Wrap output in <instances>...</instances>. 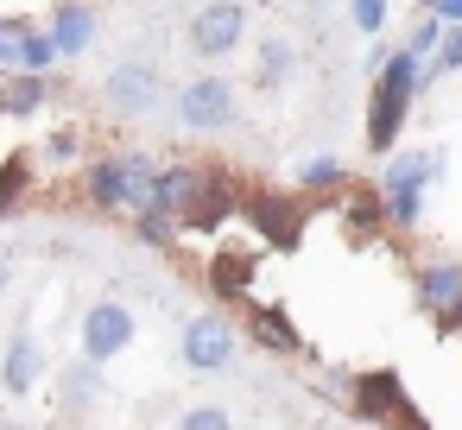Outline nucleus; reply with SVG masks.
Listing matches in <instances>:
<instances>
[{"label": "nucleus", "mask_w": 462, "mask_h": 430, "mask_svg": "<svg viewBox=\"0 0 462 430\" xmlns=\"http://www.w3.org/2000/svg\"><path fill=\"white\" fill-rule=\"evenodd\" d=\"M178 430H235V424H228V411H222V405H197V411H184V424H178Z\"/></svg>", "instance_id": "obj_29"}, {"label": "nucleus", "mask_w": 462, "mask_h": 430, "mask_svg": "<svg viewBox=\"0 0 462 430\" xmlns=\"http://www.w3.org/2000/svg\"><path fill=\"white\" fill-rule=\"evenodd\" d=\"M209 291H216V297H254V260H247L241 247L216 253V260H209Z\"/></svg>", "instance_id": "obj_17"}, {"label": "nucleus", "mask_w": 462, "mask_h": 430, "mask_svg": "<svg viewBox=\"0 0 462 430\" xmlns=\"http://www.w3.org/2000/svg\"><path fill=\"white\" fill-rule=\"evenodd\" d=\"M424 96V58H411L405 45L380 58V77H374V96H367V146L374 152H393L399 133H405V114L411 102Z\"/></svg>", "instance_id": "obj_1"}, {"label": "nucleus", "mask_w": 462, "mask_h": 430, "mask_svg": "<svg viewBox=\"0 0 462 430\" xmlns=\"http://www.w3.org/2000/svg\"><path fill=\"white\" fill-rule=\"evenodd\" d=\"M39 380H45V348H39L32 329H20L7 342V354H0V386H7L14 398H26V392H39Z\"/></svg>", "instance_id": "obj_12"}, {"label": "nucleus", "mask_w": 462, "mask_h": 430, "mask_svg": "<svg viewBox=\"0 0 462 430\" xmlns=\"http://www.w3.org/2000/svg\"><path fill=\"white\" fill-rule=\"evenodd\" d=\"M203 184H209V171H197V165H165L159 178H152V209H165V215H190V203L203 197Z\"/></svg>", "instance_id": "obj_13"}, {"label": "nucleus", "mask_w": 462, "mask_h": 430, "mask_svg": "<svg viewBox=\"0 0 462 430\" xmlns=\"http://www.w3.org/2000/svg\"><path fill=\"white\" fill-rule=\"evenodd\" d=\"M348 405H355V417H361V424H386V417L405 405V380H399L393 367L355 373V392H348Z\"/></svg>", "instance_id": "obj_9"}, {"label": "nucleus", "mask_w": 462, "mask_h": 430, "mask_svg": "<svg viewBox=\"0 0 462 430\" xmlns=\"http://www.w3.org/2000/svg\"><path fill=\"white\" fill-rule=\"evenodd\" d=\"M235 209H241V197H235V184L209 171V184H203V197L190 203V215H184L178 228H184V234H216V228H222V222H228Z\"/></svg>", "instance_id": "obj_14"}, {"label": "nucleus", "mask_w": 462, "mask_h": 430, "mask_svg": "<svg viewBox=\"0 0 462 430\" xmlns=\"http://www.w3.org/2000/svg\"><path fill=\"white\" fill-rule=\"evenodd\" d=\"M152 178H159V165L146 152H115V159H96L83 171V190L102 215H140L152 203Z\"/></svg>", "instance_id": "obj_2"}, {"label": "nucleus", "mask_w": 462, "mask_h": 430, "mask_svg": "<svg viewBox=\"0 0 462 430\" xmlns=\"http://www.w3.org/2000/svg\"><path fill=\"white\" fill-rule=\"evenodd\" d=\"M241 222H247L260 241H273V247H298V234H304V197L254 190V197H241Z\"/></svg>", "instance_id": "obj_5"}, {"label": "nucleus", "mask_w": 462, "mask_h": 430, "mask_svg": "<svg viewBox=\"0 0 462 430\" xmlns=\"http://www.w3.org/2000/svg\"><path fill=\"white\" fill-rule=\"evenodd\" d=\"M14 64H20V70H32V77H51V64H58V39H51V26H26V20H20Z\"/></svg>", "instance_id": "obj_19"}, {"label": "nucleus", "mask_w": 462, "mask_h": 430, "mask_svg": "<svg viewBox=\"0 0 462 430\" xmlns=\"http://www.w3.org/2000/svg\"><path fill=\"white\" fill-rule=\"evenodd\" d=\"M247 329H254V342L273 348V354H291V348H298V323H291L279 304H254V297H247Z\"/></svg>", "instance_id": "obj_16"}, {"label": "nucleus", "mask_w": 462, "mask_h": 430, "mask_svg": "<svg viewBox=\"0 0 462 430\" xmlns=\"http://www.w3.org/2000/svg\"><path fill=\"white\" fill-rule=\"evenodd\" d=\"M430 14H437L443 26H462V0H430Z\"/></svg>", "instance_id": "obj_32"}, {"label": "nucleus", "mask_w": 462, "mask_h": 430, "mask_svg": "<svg viewBox=\"0 0 462 430\" xmlns=\"http://www.w3.org/2000/svg\"><path fill=\"white\" fill-rule=\"evenodd\" d=\"M102 398V361H83L64 373V411H89Z\"/></svg>", "instance_id": "obj_22"}, {"label": "nucleus", "mask_w": 462, "mask_h": 430, "mask_svg": "<svg viewBox=\"0 0 462 430\" xmlns=\"http://www.w3.org/2000/svg\"><path fill=\"white\" fill-rule=\"evenodd\" d=\"M342 228H348L355 241H374V234L386 228V203H380V190H348V197H342Z\"/></svg>", "instance_id": "obj_18"}, {"label": "nucleus", "mask_w": 462, "mask_h": 430, "mask_svg": "<svg viewBox=\"0 0 462 430\" xmlns=\"http://www.w3.org/2000/svg\"><path fill=\"white\" fill-rule=\"evenodd\" d=\"M424 7H430V0H424Z\"/></svg>", "instance_id": "obj_37"}, {"label": "nucleus", "mask_w": 462, "mask_h": 430, "mask_svg": "<svg viewBox=\"0 0 462 430\" xmlns=\"http://www.w3.org/2000/svg\"><path fill=\"white\" fill-rule=\"evenodd\" d=\"M291 64H298V51H291L285 39H266V45H260V89H279V83L291 77Z\"/></svg>", "instance_id": "obj_24"}, {"label": "nucleus", "mask_w": 462, "mask_h": 430, "mask_svg": "<svg viewBox=\"0 0 462 430\" xmlns=\"http://www.w3.org/2000/svg\"><path fill=\"white\" fill-rule=\"evenodd\" d=\"M456 297H462V260H430V266L418 272V310L443 316Z\"/></svg>", "instance_id": "obj_15"}, {"label": "nucleus", "mask_w": 462, "mask_h": 430, "mask_svg": "<svg viewBox=\"0 0 462 430\" xmlns=\"http://www.w3.org/2000/svg\"><path fill=\"white\" fill-rule=\"evenodd\" d=\"M102 96H108L115 114H152V108H159V70H146V64H121V70L102 83Z\"/></svg>", "instance_id": "obj_10"}, {"label": "nucleus", "mask_w": 462, "mask_h": 430, "mask_svg": "<svg viewBox=\"0 0 462 430\" xmlns=\"http://www.w3.org/2000/svg\"><path fill=\"white\" fill-rule=\"evenodd\" d=\"M348 14H355V32H386V0H348Z\"/></svg>", "instance_id": "obj_28"}, {"label": "nucleus", "mask_w": 462, "mask_h": 430, "mask_svg": "<svg viewBox=\"0 0 462 430\" xmlns=\"http://www.w3.org/2000/svg\"><path fill=\"white\" fill-rule=\"evenodd\" d=\"M102 32V14L89 7V0H58L51 7V39H58V58H83Z\"/></svg>", "instance_id": "obj_11"}, {"label": "nucleus", "mask_w": 462, "mask_h": 430, "mask_svg": "<svg viewBox=\"0 0 462 430\" xmlns=\"http://www.w3.org/2000/svg\"><path fill=\"white\" fill-rule=\"evenodd\" d=\"M7 430H20V424H7Z\"/></svg>", "instance_id": "obj_36"}, {"label": "nucleus", "mask_w": 462, "mask_h": 430, "mask_svg": "<svg viewBox=\"0 0 462 430\" xmlns=\"http://www.w3.org/2000/svg\"><path fill=\"white\" fill-rule=\"evenodd\" d=\"M348 184V171H342V159H304L298 165V197H329V190H342Z\"/></svg>", "instance_id": "obj_21"}, {"label": "nucleus", "mask_w": 462, "mask_h": 430, "mask_svg": "<svg viewBox=\"0 0 462 430\" xmlns=\"http://www.w3.org/2000/svg\"><path fill=\"white\" fill-rule=\"evenodd\" d=\"M178 354H184V367H197V373H222V367L235 361V329H228L222 316H190Z\"/></svg>", "instance_id": "obj_8"}, {"label": "nucleus", "mask_w": 462, "mask_h": 430, "mask_svg": "<svg viewBox=\"0 0 462 430\" xmlns=\"http://www.w3.org/2000/svg\"><path fill=\"white\" fill-rule=\"evenodd\" d=\"M0 114H7V70H0Z\"/></svg>", "instance_id": "obj_33"}, {"label": "nucleus", "mask_w": 462, "mask_h": 430, "mask_svg": "<svg viewBox=\"0 0 462 430\" xmlns=\"http://www.w3.org/2000/svg\"><path fill=\"white\" fill-rule=\"evenodd\" d=\"M45 152H51V159H77V152H83V133H77V127H58V133L45 140Z\"/></svg>", "instance_id": "obj_30"}, {"label": "nucleus", "mask_w": 462, "mask_h": 430, "mask_svg": "<svg viewBox=\"0 0 462 430\" xmlns=\"http://www.w3.org/2000/svg\"><path fill=\"white\" fill-rule=\"evenodd\" d=\"M45 96H51V77H32V70H7V114H14V121L39 114V108H45Z\"/></svg>", "instance_id": "obj_20"}, {"label": "nucleus", "mask_w": 462, "mask_h": 430, "mask_svg": "<svg viewBox=\"0 0 462 430\" xmlns=\"http://www.w3.org/2000/svg\"><path fill=\"white\" fill-rule=\"evenodd\" d=\"M134 241H146V247H171V241H178V215H165V209L146 203V209L134 215Z\"/></svg>", "instance_id": "obj_25"}, {"label": "nucleus", "mask_w": 462, "mask_h": 430, "mask_svg": "<svg viewBox=\"0 0 462 430\" xmlns=\"http://www.w3.org/2000/svg\"><path fill=\"white\" fill-rule=\"evenodd\" d=\"M456 70H462V26H449V32H443L437 58H424V89H430L437 77H456Z\"/></svg>", "instance_id": "obj_26"}, {"label": "nucleus", "mask_w": 462, "mask_h": 430, "mask_svg": "<svg viewBox=\"0 0 462 430\" xmlns=\"http://www.w3.org/2000/svg\"><path fill=\"white\" fill-rule=\"evenodd\" d=\"M121 348H134V310L115 304V297L89 304V316H83V361H102L108 367Z\"/></svg>", "instance_id": "obj_7"}, {"label": "nucleus", "mask_w": 462, "mask_h": 430, "mask_svg": "<svg viewBox=\"0 0 462 430\" xmlns=\"http://www.w3.org/2000/svg\"><path fill=\"white\" fill-rule=\"evenodd\" d=\"M235 114H241V102H235L228 77H197L178 89V127L184 133H222V127H235Z\"/></svg>", "instance_id": "obj_4"}, {"label": "nucleus", "mask_w": 462, "mask_h": 430, "mask_svg": "<svg viewBox=\"0 0 462 430\" xmlns=\"http://www.w3.org/2000/svg\"><path fill=\"white\" fill-rule=\"evenodd\" d=\"M443 32H449V26H443V20H437V14L424 7V20H418V26L405 32V51H411V58H437V45H443Z\"/></svg>", "instance_id": "obj_27"}, {"label": "nucleus", "mask_w": 462, "mask_h": 430, "mask_svg": "<svg viewBox=\"0 0 462 430\" xmlns=\"http://www.w3.org/2000/svg\"><path fill=\"white\" fill-rule=\"evenodd\" d=\"M304 7H323V0H304Z\"/></svg>", "instance_id": "obj_35"}, {"label": "nucleus", "mask_w": 462, "mask_h": 430, "mask_svg": "<svg viewBox=\"0 0 462 430\" xmlns=\"http://www.w3.org/2000/svg\"><path fill=\"white\" fill-rule=\"evenodd\" d=\"M7 279H14V266H7V260H0V291H7Z\"/></svg>", "instance_id": "obj_34"}, {"label": "nucleus", "mask_w": 462, "mask_h": 430, "mask_svg": "<svg viewBox=\"0 0 462 430\" xmlns=\"http://www.w3.org/2000/svg\"><path fill=\"white\" fill-rule=\"evenodd\" d=\"M386 424H393V430H430V424H424V417H418V411H411V398H405V405H399V411H393V417H386Z\"/></svg>", "instance_id": "obj_31"}, {"label": "nucleus", "mask_w": 462, "mask_h": 430, "mask_svg": "<svg viewBox=\"0 0 462 430\" xmlns=\"http://www.w3.org/2000/svg\"><path fill=\"white\" fill-rule=\"evenodd\" d=\"M26 190H32V165L20 152H7V159H0V215H14L26 203Z\"/></svg>", "instance_id": "obj_23"}, {"label": "nucleus", "mask_w": 462, "mask_h": 430, "mask_svg": "<svg viewBox=\"0 0 462 430\" xmlns=\"http://www.w3.org/2000/svg\"><path fill=\"white\" fill-rule=\"evenodd\" d=\"M443 178V152H386V171H380V203H386V222L393 228H418V215H424V190Z\"/></svg>", "instance_id": "obj_3"}, {"label": "nucleus", "mask_w": 462, "mask_h": 430, "mask_svg": "<svg viewBox=\"0 0 462 430\" xmlns=\"http://www.w3.org/2000/svg\"><path fill=\"white\" fill-rule=\"evenodd\" d=\"M247 39V7L241 0H209V7L190 20V51L197 58H228Z\"/></svg>", "instance_id": "obj_6"}]
</instances>
